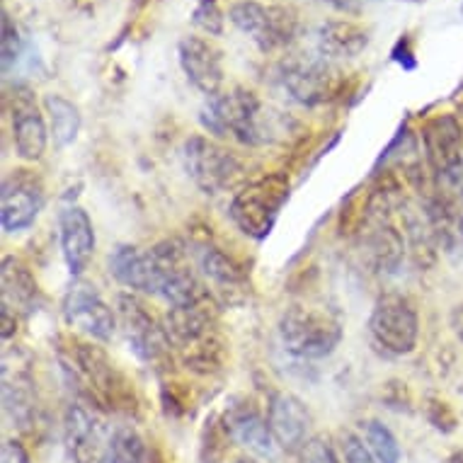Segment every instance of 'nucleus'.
<instances>
[{"mask_svg": "<svg viewBox=\"0 0 463 463\" xmlns=\"http://www.w3.org/2000/svg\"><path fill=\"white\" fill-rule=\"evenodd\" d=\"M262 105L258 95L248 88H233V90L219 92L209 98L199 122L209 131V137L231 138L243 146H262L269 141L262 127Z\"/></svg>", "mask_w": 463, "mask_h": 463, "instance_id": "1", "label": "nucleus"}, {"mask_svg": "<svg viewBox=\"0 0 463 463\" xmlns=\"http://www.w3.org/2000/svg\"><path fill=\"white\" fill-rule=\"evenodd\" d=\"M279 340L294 357L326 359L342 342V323L323 308L291 306L279 318Z\"/></svg>", "mask_w": 463, "mask_h": 463, "instance_id": "2", "label": "nucleus"}, {"mask_svg": "<svg viewBox=\"0 0 463 463\" xmlns=\"http://www.w3.org/2000/svg\"><path fill=\"white\" fill-rule=\"evenodd\" d=\"M288 197V177L274 175L260 177L248 183L231 202V219L248 238L262 241L277 223L281 206Z\"/></svg>", "mask_w": 463, "mask_h": 463, "instance_id": "3", "label": "nucleus"}, {"mask_svg": "<svg viewBox=\"0 0 463 463\" xmlns=\"http://www.w3.org/2000/svg\"><path fill=\"white\" fill-rule=\"evenodd\" d=\"M183 165L192 183L206 194L228 192L245 177V167L236 153L209 137H190L184 141Z\"/></svg>", "mask_w": 463, "mask_h": 463, "instance_id": "4", "label": "nucleus"}, {"mask_svg": "<svg viewBox=\"0 0 463 463\" xmlns=\"http://www.w3.org/2000/svg\"><path fill=\"white\" fill-rule=\"evenodd\" d=\"M228 20L265 53L288 46L298 34L297 10L287 5H262L258 0H241L231 5Z\"/></svg>", "mask_w": 463, "mask_h": 463, "instance_id": "5", "label": "nucleus"}, {"mask_svg": "<svg viewBox=\"0 0 463 463\" xmlns=\"http://www.w3.org/2000/svg\"><path fill=\"white\" fill-rule=\"evenodd\" d=\"M369 333L388 354H411L420 337V318L411 298L402 294H381L369 318Z\"/></svg>", "mask_w": 463, "mask_h": 463, "instance_id": "6", "label": "nucleus"}, {"mask_svg": "<svg viewBox=\"0 0 463 463\" xmlns=\"http://www.w3.org/2000/svg\"><path fill=\"white\" fill-rule=\"evenodd\" d=\"M422 146L430 170L447 190L463 187V129L454 114H437L422 127Z\"/></svg>", "mask_w": 463, "mask_h": 463, "instance_id": "7", "label": "nucleus"}, {"mask_svg": "<svg viewBox=\"0 0 463 463\" xmlns=\"http://www.w3.org/2000/svg\"><path fill=\"white\" fill-rule=\"evenodd\" d=\"M117 323L122 326V333L129 342V350L141 362H160L170 350L167 330L153 316L151 308L134 294H119L117 297Z\"/></svg>", "mask_w": 463, "mask_h": 463, "instance_id": "8", "label": "nucleus"}, {"mask_svg": "<svg viewBox=\"0 0 463 463\" xmlns=\"http://www.w3.org/2000/svg\"><path fill=\"white\" fill-rule=\"evenodd\" d=\"M281 85L291 98L306 107L323 105L342 88V73L323 56L291 59L281 66Z\"/></svg>", "mask_w": 463, "mask_h": 463, "instance_id": "9", "label": "nucleus"}, {"mask_svg": "<svg viewBox=\"0 0 463 463\" xmlns=\"http://www.w3.org/2000/svg\"><path fill=\"white\" fill-rule=\"evenodd\" d=\"M8 114L17 156L27 163L42 158L46 151V141H49V131H46L44 114L39 109L30 85H13V90L8 92Z\"/></svg>", "mask_w": 463, "mask_h": 463, "instance_id": "10", "label": "nucleus"}, {"mask_svg": "<svg viewBox=\"0 0 463 463\" xmlns=\"http://www.w3.org/2000/svg\"><path fill=\"white\" fill-rule=\"evenodd\" d=\"M63 318L78 333L88 335L98 342L112 340L117 330V313L92 284L76 281L63 297Z\"/></svg>", "mask_w": 463, "mask_h": 463, "instance_id": "11", "label": "nucleus"}, {"mask_svg": "<svg viewBox=\"0 0 463 463\" xmlns=\"http://www.w3.org/2000/svg\"><path fill=\"white\" fill-rule=\"evenodd\" d=\"M3 231L5 233H20L34 226L42 206H44V187L39 183V177L30 170H13L3 180Z\"/></svg>", "mask_w": 463, "mask_h": 463, "instance_id": "12", "label": "nucleus"}, {"mask_svg": "<svg viewBox=\"0 0 463 463\" xmlns=\"http://www.w3.org/2000/svg\"><path fill=\"white\" fill-rule=\"evenodd\" d=\"M177 56L183 73L199 92H204L206 98L219 95L223 85V56L209 39L197 34L180 39Z\"/></svg>", "mask_w": 463, "mask_h": 463, "instance_id": "13", "label": "nucleus"}, {"mask_svg": "<svg viewBox=\"0 0 463 463\" xmlns=\"http://www.w3.org/2000/svg\"><path fill=\"white\" fill-rule=\"evenodd\" d=\"M59 238H61L63 262L69 267L71 277L80 274L90 267L95 255V226L83 206H66L59 216Z\"/></svg>", "mask_w": 463, "mask_h": 463, "instance_id": "14", "label": "nucleus"}, {"mask_svg": "<svg viewBox=\"0 0 463 463\" xmlns=\"http://www.w3.org/2000/svg\"><path fill=\"white\" fill-rule=\"evenodd\" d=\"M267 422L281 451H301L306 441L311 439V412L297 395L277 393L269 401Z\"/></svg>", "mask_w": 463, "mask_h": 463, "instance_id": "15", "label": "nucleus"}, {"mask_svg": "<svg viewBox=\"0 0 463 463\" xmlns=\"http://www.w3.org/2000/svg\"><path fill=\"white\" fill-rule=\"evenodd\" d=\"M226 432L236 444L248 449L252 456L265 458V461H274L281 451L272 430H269V422L248 402L228 408Z\"/></svg>", "mask_w": 463, "mask_h": 463, "instance_id": "16", "label": "nucleus"}, {"mask_svg": "<svg viewBox=\"0 0 463 463\" xmlns=\"http://www.w3.org/2000/svg\"><path fill=\"white\" fill-rule=\"evenodd\" d=\"M425 219L430 233L444 255L451 260L463 258V213L449 194H437L427 202Z\"/></svg>", "mask_w": 463, "mask_h": 463, "instance_id": "17", "label": "nucleus"}, {"mask_svg": "<svg viewBox=\"0 0 463 463\" xmlns=\"http://www.w3.org/2000/svg\"><path fill=\"white\" fill-rule=\"evenodd\" d=\"M316 46L323 59H354L369 46V30L352 20H330L316 32Z\"/></svg>", "mask_w": 463, "mask_h": 463, "instance_id": "18", "label": "nucleus"}, {"mask_svg": "<svg viewBox=\"0 0 463 463\" xmlns=\"http://www.w3.org/2000/svg\"><path fill=\"white\" fill-rule=\"evenodd\" d=\"M66 441L76 463H99L105 444L99 439V425L85 405L73 402L66 412Z\"/></svg>", "mask_w": 463, "mask_h": 463, "instance_id": "19", "label": "nucleus"}, {"mask_svg": "<svg viewBox=\"0 0 463 463\" xmlns=\"http://www.w3.org/2000/svg\"><path fill=\"white\" fill-rule=\"evenodd\" d=\"M109 274L122 287L151 297V252L137 245H117L109 255Z\"/></svg>", "mask_w": 463, "mask_h": 463, "instance_id": "20", "label": "nucleus"}, {"mask_svg": "<svg viewBox=\"0 0 463 463\" xmlns=\"http://www.w3.org/2000/svg\"><path fill=\"white\" fill-rule=\"evenodd\" d=\"M39 288L30 267L23 260H3V313H15L17 308L32 311L37 306Z\"/></svg>", "mask_w": 463, "mask_h": 463, "instance_id": "21", "label": "nucleus"}, {"mask_svg": "<svg viewBox=\"0 0 463 463\" xmlns=\"http://www.w3.org/2000/svg\"><path fill=\"white\" fill-rule=\"evenodd\" d=\"M44 109L49 114V124H52L53 144L59 148L76 144L83 119H80V109H78L71 99H66L59 92H49L44 95Z\"/></svg>", "mask_w": 463, "mask_h": 463, "instance_id": "22", "label": "nucleus"}, {"mask_svg": "<svg viewBox=\"0 0 463 463\" xmlns=\"http://www.w3.org/2000/svg\"><path fill=\"white\" fill-rule=\"evenodd\" d=\"M197 262L199 269L204 274L206 279L212 281L213 287L223 288H238L243 287V272H241V267L233 262V260L228 258L226 252H221L219 248H213V245H204V248H199L197 252Z\"/></svg>", "mask_w": 463, "mask_h": 463, "instance_id": "23", "label": "nucleus"}, {"mask_svg": "<svg viewBox=\"0 0 463 463\" xmlns=\"http://www.w3.org/2000/svg\"><path fill=\"white\" fill-rule=\"evenodd\" d=\"M3 401H5V412H8L13 422H27L32 418V381L27 373L3 372Z\"/></svg>", "mask_w": 463, "mask_h": 463, "instance_id": "24", "label": "nucleus"}, {"mask_svg": "<svg viewBox=\"0 0 463 463\" xmlns=\"http://www.w3.org/2000/svg\"><path fill=\"white\" fill-rule=\"evenodd\" d=\"M99 463H146V444L134 427H119L107 439Z\"/></svg>", "mask_w": 463, "mask_h": 463, "instance_id": "25", "label": "nucleus"}, {"mask_svg": "<svg viewBox=\"0 0 463 463\" xmlns=\"http://www.w3.org/2000/svg\"><path fill=\"white\" fill-rule=\"evenodd\" d=\"M362 439L366 441V447L372 449V454L376 456L379 463H401V444L381 420H364L362 422Z\"/></svg>", "mask_w": 463, "mask_h": 463, "instance_id": "26", "label": "nucleus"}, {"mask_svg": "<svg viewBox=\"0 0 463 463\" xmlns=\"http://www.w3.org/2000/svg\"><path fill=\"white\" fill-rule=\"evenodd\" d=\"M369 248H372L373 262L386 269V272H393L395 267L401 265L402 260V238L398 236V231L393 226H379L373 231V236L369 238Z\"/></svg>", "mask_w": 463, "mask_h": 463, "instance_id": "27", "label": "nucleus"}, {"mask_svg": "<svg viewBox=\"0 0 463 463\" xmlns=\"http://www.w3.org/2000/svg\"><path fill=\"white\" fill-rule=\"evenodd\" d=\"M0 53H3V73L8 76L10 69L17 66L20 56H23V37L17 24L8 13H3V39H0Z\"/></svg>", "mask_w": 463, "mask_h": 463, "instance_id": "28", "label": "nucleus"}, {"mask_svg": "<svg viewBox=\"0 0 463 463\" xmlns=\"http://www.w3.org/2000/svg\"><path fill=\"white\" fill-rule=\"evenodd\" d=\"M223 13H221L219 0H199L197 8L192 13V23L197 24L199 30L212 34V37H221L223 34Z\"/></svg>", "mask_w": 463, "mask_h": 463, "instance_id": "29", "label": "nucleus"}, {"mask_svg": "<svg viewBox=\"0 0 463 463\" xmlns=\"http://www.w3.org/2000/svg\"><path fill=\"white\" fill-rule=\"evenodd\" d=\"M298 456H301V463H340V456L326 437H311L301 447Z\"/></svg>", "mask_w": 463, "mask_h": 463, "instance_id": "30", "label": "nucleus"}, {"mask_svg": "<svg viewBox=\"0 0 463 463\" xmlns=\"http://www.w3.org/2000/svg\"><path fill=\"white\" fill-rule=\"evenodd\" d=\"M340 449L345 463H379L376 456L372 454V449L366 447V441L354 432H342Z\"/></svg>", "mask_w": 463, "mask_h": 463, "instance_id": "31", "label": "nucleus"}, {"mask_svg": "<svg viewBox=\"0 0 463 463\" xmlns=\"http://www.w3.org/2000/svg\"><path fill=\"white\" fill-rule=\"evenodd\" d=\"M326 3H330L335 10H340V13H350V15H354V13H359L362 10V0H326Z\"/></svg>", "mask_w": 463, "mask_h": 463, "instance_id": "32", "label": "nucleus"}, {"mask_svg": "<svg viewBox=\"0 0 463 463\" xmlns=\"http://www.w3.org/2000/svg\"><path fill=\"white\" fill-rule=\"evenodd\" d=\"M451 327L458 335V340H463V306H456V311L451 313Z\"/></svg>", "mask_w": 463, "mask_h": 463, "instance_id": "33", "label": "nucleus"}, {"mask_svg": "<svg viewBox=\"0 0 463 463\" xmlns=\"http://www.w3.org/2000/svg\"><path fill=\"white\" fill-rule=\"evenodd\" d=\"M236 463H260L258 458H238Z\"/></svg>", "mask_w": 463, "mask_h": 463, "instance_id": "34", "label": "nucleus"}, {"mask_svg": "<svg viewBox=\"0 0 463 463\" xmlns=\"http://www.w3.org/2000/svg\"><path fill=\"white\" fill-rule=\"evenodd\" d=\"M415 3H420V0H415Z\"/></svg>", "mask_w": 463, "mask_h": 463, "instance_id": "35", "label": "nucleus"}]
</instances>
